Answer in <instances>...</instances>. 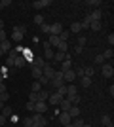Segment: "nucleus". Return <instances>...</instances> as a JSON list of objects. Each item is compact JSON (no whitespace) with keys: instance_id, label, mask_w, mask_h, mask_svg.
<instances>
[{"instance_id":"1","label":"nucleus","mask_w":114,"mask_h":127,"mask_svg":"<svg viewBox=\"0 0 114 127\" xmlns=\"http://www.w3.org/2000/svg\"><path fill=\"white\" fill-rule=\"evenodd\" d=\"M49 85H51V87H55V89H57V87H61V85H65V80H63V72H61V70H57V72L53 74V78L49 80Z\"/></svg>"},{"instance_id":"2","label":"nucleus","mask_w":114,"mask_h":127,"mask_svg":"<svg viewBox=\"0 0 114 127\" xmlns=\"http://www.w3.org/2000/svg\"><path fill=\"white\" fill-rule=\"evenodd\" d=\"M31 118H33V125H40V127L48 125V120L44 118V114H36L34 112V116H31Z\"/></svg>"},{"instance_id":"3","label":"nucleus","mask_w":114,"mask_h":127,"mask_svg":"<svg viewBox=\"0 0 114 127\" xmlns=\"http://www.w3.org/2000/svg\"><path fill=\"white\" fill-rule=\"evenodd\" d=\"M53 48L48 42H44V61H53Z\"/></svg>"},{"instance_id":"4","label":"nucleus","mask_w":114,"mask_h":127,"mask_svg":"<svg viewBox=\"0 0 114 127\" xmlns=\"http://www.w3.org/2000/svg\"><path fill=\"white\" fill-rule=\"evenodd\" d=\"M61 32H63V25H61L59 21H55V23L49 25V34H51V36H59Z\"/></svg>"},{"instance_id":"5","label":"nucleus","mask_w":114,"mask_h":127,"mask_svg":"<svg viewBox=\"0 0 114 127\" xmlns=\"http://www.w3.org/2000/svg\"><path fill=\"white\" fill-rule=\"evenodd\" d=\"M101 72H103L105 78H112V76H114V66L110 63H105L103 66H101Z\"/></svg>"},{"instance_id":"6","label":"nucleus","mask_w":114,"mask_h":127,"mask_svg":"<svg viewBox=\"0 0 114 127\" xmlns=\"http://www.w3.org/2000/svg\"><path fill=\"white\" fill-rule=\"evenodd\" d=\"M42 74L46 76L48 80H51V78H53V74H55V68H53V66H51L49 63H46V64L42 66Z\"/></svg>"},{"instance_id":"7","label":"nucleus","mask_w":114,"mask_h":127,"mask_svg":"<svg viewBox=\"0 0 114 127\" xmlns=\"http://www.w3.org/2000/svg\"><path fill=\"white\" fill-rule=\"evenodd\" d=\"M61 101H63V97H61L59 93H55V91H53V93H49L48 102H49L51 106H59V102H61Z\"/></svg>"},{"instance_id":"8","label":"nucleus","mask_w":114,"mask_h":127,"mask_svg":"<svg viewBox=\"0 0 114 127\" xmlns=\"http://www.w3.org/2000/svg\"><path fill=\"white\" fill-rule=\"evenodd\" d=\"M34 112H36V114H44V112H48V102H42V101L34 102Z\"/></svg>"},{"instance_id":"9","label":"nucleus","mask_w":114,"mask_h":127,"mask_svg":"<svg viewBox=\"0 0 114 127\" xmlns=\"http://www.w3.org/2000/svg\"><path fill=\"white\" fill-rule=\"evenodd\" d=\"M11 49H13L11 40H4V42H0V51H2V53H10Z\"/></svg>"},{"instance_id":"10","label":"nucleus","mask_w":114,"mask_h":127,"mask_svg":"<svg viewBox=\"0 0 114 127\" xmlns=\"http://www.w3.org/2000/svg\"><path fill=\"white\" fill-rule=\"evenodd\" d=\"M25 64H27V61H25L23 55H17V57L13 59V68H23Z\"/></svg>"},{"instance_id":"11","label":"nucleus","mask_w":114,"mask_h":127,"mask_svg":"<svg viewBox=\"0 0 114 127\" xmlns=\"http://www.w3.org/2000/svg\"><path fill=\"white\" fill-rule=\"evenodd\" d=\"M25 38V34H23L21 31H17V29H13V32H11V40L13 42H17V44H21V40Z\"/></svg>"},{"instance_id":"12","label":"nucleus","mask_w":114,"mask_h":127,"mask_svg":"<svg viewBox=\"0 0 114 127\" xmlns=\"http://www.w3.org/2000/svg\"><path fill=\"white\" fill-rule=\"evenodd\" d=\"M59 122L63 123V125H69V123L72 122V118L69 116V112H59Z\"/></svg>"},{"instance_id":"13","label":"nucleus","mask_w":114,"mask_h":127,"mask_svg":"<svg viewBox=\"0 0 114 127\" xmlns=\"http://www.w3.org/2000/svg\"><path fill=\"white\" fill-rule=\"evenodd\" d=\"M71 101H69V99H65V97H63V101L59 102V108H61V112H69L71 110Z\"/></svg>"},{"instance_id":"14","label":"nucleus","mask_w":114,"mask_h":127,"mask_svg":"<svg viewBox=\"0 0 114 127\" xmlns=\"http://www.w3.org/2000/svg\"><path fill=\"white\" fill-rule=\"evenodd\" d=\"M69 116L74 120V118H80V106L78 104H72L71 106V110H69Z\"/></svg>"},{"instance_id":"15","label":"nucleus","mask_w":114,"mask_h":127,"mask_svg":"<svg viewBox=\"0 0 114 127\" xmlns=\"http://www.w3.org/2000/svg\"><path fill=\"white\" fill-rule=\"evenodd\" d=\"M82 31V23L80 21H74L71 25V29H69V32H71V34H78V32Z\"/></svg>"},{"instance_id":"16","label":"nucleus","mask_w":114,"mask_h":127,"mask_svg":"<svg viewBox=\"0 0 114 127\" xmlns=\"http://www.w3.org/2000/svg\"><path fill=\"white\" fill-rule=\"evenodd\" d=\"M89 17H91V21H101V17H103V11L99 10V8H95V10L89 13Z\"/></svg>"},{"instance_id":"17","label":"nucleus","mask_w":114,"mask_h":127,"mask_svg":"<svg viewBox=\"0 0 114 127\" xmlns=\"http://www.w3.org/2000/svg\"><path fill=\"white\" fill-rule=\"evenodd\" d=\"M46 6H49V0H36V2L33 4V8L34 10H44Z\"/></svg>"},{"instance_id":"18","label":"nucleus","mask_w":114,"mask_h":127,"mask_svg":"<svg viewBox=\"0 0 114 127\" xmlns=\"http://www.w3.org/2000/svg\"><path fill=\"white\" fill-rule=\"evenodd\" d=\"M65 59H67V53L65 51H55L53 53V61H55V63H63Z\"/></svg>"},{"instance_id":"19","label":"nucleus","mask_w":114,"mask_h":127,"mask_svg":"<svg viewBox=\"0 0 114 127\" xmlns=\"http://www.w3.org/2000/svg\"><path fill=\"white\" fill-rule=\"evenodd\" d=\"M74 78H76V74H74V70H67V72H63V80L65 82H74Z\"/></svg>"},{"instance_id":"20","label":"nucleus","mask_w":114,"mask_h":127,"mask_svg":"<svg viewBox=\"0 0 114 127\" xmlns=\"http://www.w3.org/2000/svg\"><path fill=\"white\" fill-rule=\"evenodd\" d=\"M48 97H49V91L48 89H40V91H38V101L48 102Z\"/></svg>"},{"instance_id":"21","label":"nucleus","mask_w":114,"mask_h":127,"mask_svg":"<svg viewBox=\"0 0 114 127\" xmlns=\"http://www.w3.org/2000/svg\"><path fill=\"white\" fill-rule=\"evenodd\" d=\"M72 95H78V87H76L74 84L67 85V95L65 97H72Z\"/></svg>"},{"instance_id":"22","label":"nucleus","mask_w":114,"mask_h":127,"mask_svg":"<svg viewBox=\"0 0 114 127\" xmlns=\"http://www.w3.org/2000/svg\"><path fill=\"white\" fill-rule=\"evenodd\" d=\"M71 68H72V61L71 59H65L61 63V72H67V70H71Z\"/></svg>"},{"instance_id":"23","label":"nucleus","mask_w":114,"mask_h":127,"mask_svg":"<svg viewBox=\"0 0 114 127\" xmlns=\"http://www.w3.org/2000/svg\"><path fill=\"white\" fill-rule=\"evenodd\" d=\"M101 123H103L105 127H114V125H112V120H110V116H109V114L101 116Z\"/></svg>"},{"instance_id":"24","label":"nucleus","mask_w":114,"mask_h":127,"mask_svg":"<svg viewBox=\"0 0 114 127\" xmlns=\"http://www.w3.org/2000/svg\"><path fill=\"white\" fill-rule=\"evenodd\" d=\"M44 64H46L44 57H34V59H33V66H38V68H42Z\"/></svg>"},{"instance_id":"25","label":"nucleus","mask_w":114,"mask_h":127,"mask_svg":"<svg viewBox=\"0 0 114 127\" xmlns=\"http://www.w3.org/2000/svg\"><path fill=\"white\" fill-rule=\"evenodd\" d=\"M2 116L8 118V120L13 116V110H11V106H4V108H2Z\"/></svg>"},{"instance_id":"26","label":"nucleus","mask_w":114,"mask_h":127,"mask_svg":"<svg viewBox=\"0 0 114 127\" xmlns=\"http://www.w3.org/2000/svg\"><path fill=\"white\" fill-rule=\"evenodd\" d=\"M91 82H93V80L87 78V76H82V78H80V85H82V87H89V85H91Z\"/></svg>"},{"instance_id":"27","label":"nucleus","mask_w":114,"mask_h":127,"mask_svg":"<svg viewBox=\"0 0 114 127\" xmlns=\"http://www.w3.org/2000/svg\"><path fill=\"white\" fill-rule=\"evenodd\" d=\"M89 29H91L93 32H97V31L103 29V25H101V21H91V23H89Z\"/></svg>"},{"instance_id":"28","label":"nucleus","mask_w":114,"mask_h":127,"mask_svg":"<svg viewBox=\"0 0 114 127\" xmlns=\"http://www.w3.org/2000/svg\"><path fill=\"white\" fill-rule=\"evenodd\" d=\"M59 42H61V40H59L57 36H51V34H49V40H48V44L51 46V48H57V46H59Z\"/></svg>"},{"instance_id":"29","label":"nucleus","mask_w":114,"mask_h":127,"mask_svg":"<svg viewBox=\"0 0 114 127\" xmlns=\"http://www.w3.org/2000/svg\"><path fill=\"white\" fill-rule=\"evenodd\" d=\"M42 68H38V66H33V78L34 80H40V78H42Z\"/></svg>"},{"instance_id":"30","label":"nucleus","mask_w":114,"mask_h":127,"mask_svg":"<svg viewBox=\"0 0 114 127\" xmlns=\"http://www.w3.org/2000/svg\"><path fill=\"white\" fill-rule=\"evenodd\" d=\"M105 63H107V61H105L103 53H99V55H95V64H99V66H103Z\"/></svg>"},{"instance_id":"31","label":"nucleus","mask_w":114,"mask_h":127,"mask_svg":"<svg viewBox=\"0 0 114 127\" xmlns=\"http://www.w3.org/2000/svg\"><path fill=\"white\" fill-rule=\"evenodd\" d=\"M93 74H95V68H93V66H87V68H84V76H87V78H91Z\"/></svg>"},{"instance_id":"32","label":"nucleus","mask_w":114,"mask_h":127,"mask_svg":"<svg viewBox=\"0 0 114 127\" xmlns=\"http://www.w3.org/2000/svg\"><path fill=\"white\" fill-rule=\"evenodd\" d=\"M57 51H69V44L67 42H59V46H57Z\"/></svg>"},{"instance_id":"33","label":"nucleus","mask_w":114,"mask_h":127,"mask_svg":"<svg viewBox=\"0 0 114 127\" xmlns=\"http://www.w3.org/2000/svg\"><path fill=\"white\" fill-rule=\"evenodd\" d=\"M71 123H72V127H82L84 125V120H82V118H74Z\"/></svg>"},{"instance_id":"34","label":"nucleus","mask_w":114,"mask_h":127,"mask_svg":"<svg viewBox=\"0 0 114 127\" xmlns=\"http://www.w3.org/2000/svg\"><path fill=\"white\" fill-rule=\"evenodd\" d=\"M69 36H71V32H69V31H63V32H61V34H59L57 38H59L61 42H67V38H69Z\"/></svg>"},{"instance_id":"35","label":"nucleus","mask_w":114,"mask_h":127,"mask_svg":"<svg viewBox=\"0 0 114 127\" xmlns=\"http://www.w3.org/2000/svg\"><path fill=\"white\" fill-rule=\"evenodd\" d=\"M29 102H38V93L31 91V93H29Z\"/></svg>"},{"instance_id":"36","label":"nucleus","mask_w":114,"mask_h":127,"mask_svg":"<svg viewBox=\"0 0 114 127\" xmlns=\"http://www.w3.org/2000/svg\"><path fill=\"white\" fill-rule=\"evenodd\" d=\"M23 125H25V127H33V118H31V116L23 118Z\"/></svg>"},{"instance_id":"37","label":"nucleus","mask_w":114,"mask_h":127,"mask_svg":"<svg viewBox=\"0 0 114 127\" xmlns=\"http://www.w3.org/2000/svg\"><path fill=\"white\" fill-rule=\"evenodd\" d=\"M55 93H59L61 97H65V95H67V85H61V87H57V89H55Z\"/></svg>"},{"instance_id":"38","label":"nucleus","mask_w":114,"mask_h":127,"mask_svg":"<svg viewBox=\"0 0 114 127\" xmlns=\"http://www.w3.org/2000/svg\"><path fill=\"white\" fill-rule=\"evenodd\" d=\"M103 57H105V61H107V59H112V57H114V51H112V48H110V49H107V51L103 53Z\"/></svg>"},{"instance_id":"39","label":"nucleus","mask_w":114,"mask_h":127,"mask_svg":"<svg viewBox=\"0 0 114 127\" xmlns=\"http://www.w3.org/2000/svg\"><path fill=\"white\" fill-rule=\"evenodd\" d=\"M40 89H44V87L38 84V80H34V82H33V91H34V93H38Z\"/></svg>"},{"instance_id":"40","label":"nucleus","mask_w":114,"mask_h":127,"mask_svg":"<svg viewBox=\"0 0 114 127\" xmlns=\"http://www.w3.org/2000/svg\"><path fill=\"white\" fill-rule=\"evenodd\" d=\"M38 84L42 85V87H46V85H49V80H48V78H46V76H42V78L38 80Z\"/></svg>"},{"instance_id":"41","label":"nucleus","mask_w":114,"mask_h":127,"mask_svg":"<svg viewBox=\"0 0 114 127\" xmlns=\"http://www.w3.org/2000/svg\"><path fill=\"white\" fill-rule=\"evenodd\" d=\"M34 25H38V27L44 25V17L42 15H34Z\"/></svg>"},{"instance_id":"42","label":"nucleus","mask_w":114,"mask_h":127,"mask_svg":"<svg viewBox=\"0 0 114 127\" xmlns=\"http://www.w3.org/2000/svg\"><path fill=\"white\" fill-rule=\"evenodd\" d=\"M74 70V74L78 76V78H82V76H84V68H82V66H76V68H72Z\"/></svg>"},{"instance_id":"43","label":"nucleus","mask_w":114,"mask_h":127,"mask_svg":"<svg viewBox=\"0 0 114 127\" xmlns=\"http://www.w3.org/2000/svg\"><path fill=\"white\" fill-rule=\"evenodd\" d=\"M8 99H10V93H8V91H4V93H0V102H6Z\"/></svg>"},{"instance_id":"44","label":"nucleus","mask_w":114,"mask_h":127,"mask_svg":"<svg viewBox=\"0 0 114 127\" xmlns=\"http://www.w3.org/2000/svg\"><path fill=\"white\" fill-rule=\"evenodd\" d=\"M40 31H42L44 34H49V25H48V23H44V25H40Z\"/></svg>"},{"instance_id":"45","label":"nucleus","mask_w":114,"mask_h":127,"mask_svg":"<svg viewBox=\"0 0 114 127\" xmlns=\"http://www.w3.org/2000/svg\"><path fill=\"white\" fill-rule=\"evenodd\" d=\"M8 6H11V0H2V2H0V10H4Z\"/></svg>"},{"instance_id":"46","label":"nucleus","mask_w":114,"mask_h":127,"mask_svg":"<svg viewBox=\"0 0 114 127\" xmlns=\"http://www.w3.org/2000/svg\"><path fill=\"white\" fill-rule=\"evenodd\" d=\"M86 42H87V38H86V36H80V38H78V44H76V46H82V48H84V46H86Z\"/></svg>"},{"instance_id":"47","label":"nucleus","mask_w":114,"mask_h":127,"mask_svg":"<svg viewBox=\"0 0 114 127\" xmlns=\"http://www.w3.org/2000/svg\"><path fill=\"white\" fill-rule=\"evenodd\" d=\"M87 4H89V6H95V8H97V6H101L103 2H101V0H87Z\"/></svg>"},{"instance_id":"48","label":"nucleus","mask_w":114,"mask_h":127,"mask_svg":"<svg viewBox=\"0 0 114 127\" xmlns=\"http://www.w3.org/2000/svg\"><path fill=\"white\" fill-rule=\"evenodd\" d=\"M6 66H11V68H13V57H8V59H6Z\"/></svg>"},{"instance_id":"49","label":"nucleus","mask_w":114,"mask_h":127,"mask_svg":"<svg viewBox=\"0 0 114 127\" xmlns=\"http://www.w3.org/2000/svg\"><path fill=\"white\" fill-rule=\"evenodd\" d=\"M6 123H8V118H4L2 114H0V127H4Z\"/></svg>"},{"instance_id":"50","label":"nucleus","mask_w":114,"mask_h":127,"mask_svg":"<svg viewBox=\"0 0 114 127\" xmlns=\"http://www.w3.org/2000/svg\"><path fill=\"white\" fill-rule=\"evenodd\" d=\"M17 55H19V51H17V49H11V51L8 53V57H13V59H15Z\"/></svg>"},{"instance_id":"51","label":"nucleus","mask_w":114,"mask_h":127,"mask_svg":"<svg viewBox=\"0 0 114 127\" xmlns=\"http://www.w3.org/2000/svg\"><path fill=\"white\" fill-rule=\"evenodd\" d=\"M4 40H8V36H6V31H0V42H4Z\"/></svg>"},{"instance_id":"52","label":"nucleus","mask_w":114,"mask_h":127,"mask_svg":"<svg viewBox=\"0 0 114 127\" xmlns=\"http://www.w3.org/2000/svg\"><path fill=\"white\" fill-rule=\"evenodd\" d=\"M27 110L29 112H34V102H27Z\"/></svg>"},{"instance_id":"53","label":"nucleus","mask_w":114,"mask_h":127,"mask_svg":"<svg viewBox=\"0 0 114 127\" xmlns=\"http://www.w3.org/2000/svg\"><path fill=\"white\" fill-rule=\"evenodd\" d=\"M15 29H17V31H21V32H23V34H25V32H27V25H21V27H15Z\"/></svg>"},{"instance_id":"54","label":"nucleus","mask_w":114,"mask_h":127,"mask_svg":"<svg viewBox=\"0 0 114 127\" xmlns=\"http://www.w3.org/2000/svg\"><path fill=\"white\" fill-rule=\"evenodd\" d=\"M74 51H76V53H78V55H80V53H82V51H84V48H82V46H76V48H74Z\"/></svg>"},{"instance_id":"55","label":"nucleus","mask_w":114,"mask_h":127,"mask_svg":"<svg viewBox=\"0 0 114 127\" xmlns=\"http://www.w3.org/2000/svg\"><path fill=\"white\" fill-rule=\"evenodd\" d=\"M109 44H110V46L114 44V34H109Z\"/></svg>"},{"instance_id":"56","label":"nucleus","mask_w":114,"mask_h":127,"mask_svg":"<svg viewBox=\"0 0 114 127\" xmlns=\"http://www.w3.org/2000/svg\"><path fill=\"white\" fill-rule=\"evenodd\" d=\"M4 91H8L6 89V84H0V93H4Z\"/></svg>"},{"instance_id":"57","label":"nucleus","mask_w":114,"mask_h":127,"mask_svg":"<svg viewBox=\"0 0 114 127\" xmlns=\"http://www.w3.org/2000/svg\"><path fill=\"white\" fill-rule=\"evenodd\" d=\"M4 80H6V78H4L2 74H0V84H4Z\"/></svg>"},{"instance_id":"58","label":"nucleus","mask_w":114,"mask_h":127,"mask_svg":"<svg viewBox=\"0 0 114 127\" xmlns=\"http://www.w3.org/2000/svg\"><path fill=\"white\" fill-rule=\"evenodd\" d=\"M82 127H91V125H87V123H84V125H82Z\"/></svg>"},{"instance_id":"59","label":"nucleus","mask_w":114,"mask_h":127,"mask_svg":"<svg viewBox=\"0 0 114 127\" xmlns=\"http://www.w3.org/2000/svg\"><path fill=\"white\" fill-rule=\"evenodd\" d=\"M63 127H72V123H69V125H63Z\"/></svg>"},{"instance_id":"60","label":"nucleus","mask_w":114,"mask_h":127,"mask_svg":"<svg viewBox=\"0 0 114 127\" xmlns=\"http://www.w3.org/2000/svg\"><path fill=\"white\" fill-rule=\"evenodd\" d=\"M2 55H4V53H2V51H0V57H2Z\"/></svg>"}]
</instances>
